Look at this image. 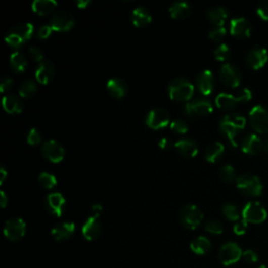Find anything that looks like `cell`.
<instances>
[{"mask_svg": "<svg viewBox=\"0 0 268 268\" xmlns=\"http://www.w3.org/2000/svg\"><path fill=\"white\" fill-rule=\"evenodd\" d=\"M245 125L246 118L242 114L237 112L228 113L219 121L220 131L222 134H225L230 141V144L235 148L238 146L235 140L237 134L245 128Z\"/></svg>", "mask_w": 268, "mask_h": 268, "instance_id": "6da1fadb", "label": "cell"}, {"mask_svg": "<svg viewBox=\"0 0 268 268\" xmlns=\"http://www.w3.org/2000/svg\"><path fill=\"white\" fill-rule=\"evenodd\" d=\"M34 25L29 22L19 23L9 29L6 41L12 48H20L32 38L34 34Z\"/></svg>", "mask_w": 268, "mask_h": 268, "instance_id": "7a4b0ae2", "label": "cell"}, {"mask_svg": "<svg viewBox=\"0 0 268 268\" xmlns=\"http://www.w3.org/2000/svg\"><path fill=\"white\" fill-rule=\"evenodd\" d=\"M194 85L186 78H176L172 80L168 86L170 98L177 102H189L194 94Z\"/></svg>", "mask_w": 268, "mask_h": 268, "instance_id": "3957f363", "label": "cell"}, {"mask_svg": "<svg viewBox=\"0 0 268 268\" xmlns=\"http://www.w3.org/2000/svg\"><path fill=\"white\" fill-rule=\"evenodd\" d=\"M237 188L239 189L244 195L257 197L263 192V184L260 178L252 174H243L237 177Z\"/></svg>", "mask_w": 268, "mask_h": 268, "instance_id": "277c9868", "label": "cell"}, {"mask_svg": "<svg viewBox=\"0 0 268 268\" xmlns=\"http://www.w3.org/2000/svg\"><path fill=\"white\" fill-rule=\"evenodd\" d=\"M248 120L252 129L259 133H268V106L258 104L252 107L248 114Z\"/></svg>", "mask_w": 268, "mask_h": 268, "instance_id": "5b68a950", "label": "cell"}, {"mask_svg": "<svg viewBox=\"0 0 268 268\" xmlns=\"http://www.w3.org/2000/svg\"><path fill=\"white\" fill-rule=\"evenodd\" d=\"M203 219V214L200 208L195 204H187L180 212V221L188 230L197 229Z\"/></svg>", "mask_w": 268, "mask_h": 268, "instance_id": "8992f818", "label": "cell"}, {"mask_svg": "<svg viewBox=\"0 0 268 268\" xmlns=\"http://www.w3.org/2000/svg\"><path fill=\"white\" fill-rule=\"evenodd\" d=\"M242 218L247 223H255L259 225L267 218V211L259 201L247 202L242 210Z\"/></svg>", "mask_w": 268, "mask_h": 268, "instance_id": "52a82bcc", "label": "cell"}, {"mask_svg": "<svg viewBox=\"0 0 268 268\" xmlns=\"http://www.w3.org/2000/svg\"><path fill=\"white\" fill-rule=\"evenodd\" d=\"M243 251L241 247L235 242H227L223 244L218 251V258L220 262L226 265L230 266L232 264L237 263L242 258Z\"/></svg>", "mask_w": 268, "mask_h": 268, "instance_id": "ba28073f", "label": "cell"}, {"mask_svg": "<svg viewBox=\"0 0 268 268\" xmlns=\"http://www.w3.org/2000/svg\"><path fill=\"white\" fill-rule=\"evenodd\" d=\"M214 110L213 103L206 98H197L186 103L185 113L188 116L207 115Z\"/></svg>", "mask_w": 268, "mask_h": 268, "instance_id": "9c48e42d", "label": "cell"}, {"mask_svg": "<svg viewBox=\"0 0 268 268\" xmlns=\"http://www.w3.org/2000/svg\"><path fill=\"white\" fill-rule=\"evenodd\" d=\"M219 78L223 84L231 88L239 86L242 79L239 68L232 63H225L220 67Z\"/></svg>", "mask_w": 268, "mask_h": 268, "instance_id": "30bf717a", "label": "cell"}, {"mask_svg": "<svg viewBox=\"0 0 268 268\" xmlns=\"http://www.w3.org/2000/svg\"><path fill=\"white\" fill-rule=\"evenodd\" d=\"M145 122L149 128L153 130L163 129L170 124V114L162 108H154L148 112Z\"/></svg>", "mask_w": 268, "mask_h": 268, "instance_id": "8fae6325", "label": "cell"}, {"mask_svg": "<svg viewBox=\"0 0 268 268\" xmlns=\"http://www.w3.org/2000/svg\"><path fill=\"white\" fill-rule=\"evenodd\" d=\"M41 152L44 157L53 163L61 162L65 155L63 146L56 140H49L44 142L41 148Z\"/></svg>", "mask_w": 268, "mask_h": 268, "instance_id": "7c38bea8", "label": "cell"}, {"mask_svg": "<svg viewBox=\"0 0 268 268\" xmlns=\"http://www.w3.org/2000/svg\"><path fill=\"white\" fill-rule=\"evenodd\" d=\"M26 225L21 218H12L8 220L4 228V234L10 241H18L25 235Z\"/></svg>", "mask_w": 268, "mask_h": 268, "instance_id": "4fadbf2b", "label": "cell"}, {"mask_svg": "<svg viewBox=\"0 0 268 268\" xmlns=\"http://www.w3.org/2000/svg\"><path fill=\"white\" fill-rule=\"evenodd\" d=\"M50 25L53 31L56 32H67L74 25V19L72 15L66 11H59L51 17Z\"/></svg>", "mask_w": 268, "mask_h": 268, "instance_id": "5bb4252c", "label": "cell"}, {"mask_svg": "<svg viewBox=\"0 0 268 268\" xmlns=\"http://www.w3.org/2000/svg\"><path fill=\"white\" fill-rule=\"evenodd\" d=\"M245 60L247 65L252 69H260L268 61V52L264 48L255 47L247 52Z\"/></svg>", "mask_w": 268, "mask_h": 268, "instance_id": "9a60e30c", "label": "cell"}, {"mask_svg": "<svg viewBox=\"0 0 268 268\" xmlns=\"http://www.w3.org/2000/svg\"><path fill=\"white\" fill-rule=\"evenodd\" d=\"M216 79L214 76V72L210 69H204L198 73L196 77V86L198 91L203 96L211 95L215 88Z\"/></svg>", "mask_w": 268, "mask_h": 268, "instance_id": "2e32d148", "label": "cell"}, {"mask_svg": "<svg viewBox=\"0 0 268 268\" xmlns=\"http://www.w3.org/2000/svg\"><path fill=\"white\" fill-rule=\"evenodd\" d=\"M240 147L244 153L255 155L262 151L263 141L256 133H247L241 139Z\"/></svg>", "mask_w": 268, "mask_h": 268, "instance_id": "e0dca14e", "label": "cell"}, {"mask_svg": "<svg viewBox=\"0 0 268 268\" xmlns=\"http://www.w3.org/2000/svg\"><path fill=\"white\" fill-rule=\"evenodd\" d=\"M251 24L244 17H235L231 20L230 32L233 36L239 39H246L251 34Z\"/></svg>", "mask_w": 268, "mask_h": 268, "instance_id": "ac0fdd59", "label": "cell"}, {"mask_svg": "<svg viewBox=\"0 0 268 268\" xmlns=\"http://www.w3.org/2000/svg\"><path fill=\"white\" fill-rule=\"evenodd\" d=\"M46 207L49 213H51L54 216L60 217L63 213V206L65 204V198L64 196L59 192H54L49 194L44 201Z\"/></svg>", "mask_w": 268, "mask_h": 268, "instance_id": "d6986e66", "label": "cell"}, {"mask_svg": "<svg viewBox=\"0 0 268 268\" xmlns=\"http://www.w3.org/2000/svg\"><path fill=\"white\" fill-rule=\"evenodd\" d=\"M55 76V66L52 61L43 60L36 68L35 77L38 83L42 85H48Z\"/></svg>", "mask_w": 268, "mask_h": 268, "instance_id": "ffe728a7", "label": "cell"}, {"mask_svg": "<svg viewBox=\"0 0 268 268\" xmlns=\"http://www.w3.org/2000/svg\"><path fill=\"white\" fill-rule=\"evenodd\" d=\"M102 233V227L99 221V217L91 216L89 217L82 227V234L85 239L88 241H93L98 239Z\"/></svg>", "mask_w": 268, "mask_h": 268, "instance_id": "44dd1931", "label": "cell"}, {"mask_svg": "<svg viewBox=\"0 0 268 268\" xmlns=\"http://www.w3.org/2000/svg\"><path fill=\"white\" fill-rule=\"evenodd\" d=\"M174 147L176 148L178 153L185 157H194L198 153V146L196 142L190 138H184L178 140L174 144Z\"/></svg>", "mask_w": 268, "mask_h": 268, "instance_id": "7402d4cb", "label": "cell"}, {"mask_svg": "<svg viewBox=\"0 0 268 268\" xmlns=\"http://www.w3.org/2000/svg\"><path fill=\"white\" fill-rule=\"evenodd\" d=\"M74 230H76V226H74L73 222L64 221L59 223V225H57L52 230V236L57 241H64L69 239V238L73 235Z\"/></svg>", "mask_w": 268, "mask_h": 268, "instance_id": "603a6c76", "label": "cell"}, {"mask_svg": "<svg viewBox=\"0 0 268 268\" xmlns=\"http://www.w3.org/2000/svg\"><path fill=\"white\" fill-rule=\"evenodd\" d=\"M130 19L134 26L143 27L152 21V15L148 9L144 7H138L132 11Z\"/></svg>", "mask_w": 268, "mask_h": 268, "instance_id": "cb8c5ba5", "label": "cell"}, {"mask_svg": "<svg viewBox=\"0 0 268 268\" xmlns=\"http://www.w3.org/2000/svg\"><path fill=\"white\" fill-rule=\"evenodd\" d=\"M206 16L214 25L223 26L229 17V12L225 7H214L207 10Z\"/></svg>", "mask_w": 268, "mask_h": 268, "instance_id": "d4e9b609", "label": "cell"}, {"mask_svg": "<svg viewBox=\"0 0 268 268\" xmlns=\"http://www.w3.org/2000/svg\"><path fill=\"white\" fill-rule=\"evenodd\" d=\"M107 91L115 99H122L128 93L126 82L120 78H113L107 82Z\"/></svg>", "mask_w": 268, "mask_h": 268, "instance_id": "484cf974", "label": "cell"}, {"mask_svg": "<svg viewBox=\"0 0 268 268\" xmlns=\"http://www.w3.org/2000/svg\"><path fill=\"white\" fill-rule=\"evenodd\" d=\"M3 106L6 112L16 114L22 111L23 103L16 95H7L3 98Z\"/></svg>", "mask_w": 268, "mask_h": 268, "instance_id": "4316f807", "label": "cell"}, {"mask_svg": "<svg viewBox=\"0 0 268 268\" xmlns=\"http://www.w3.org/2000/svg\"><path fill=\"white\" fill-rule=\"evenodd\" d=\"M215 103L217 107L222 110H232L237 106L238 103H240V100L237 95L221 93L216 97Z\"/></svg>", "mask_w": 268, "mask_h": 268, "instance_id": "83f0119b", "label": "cell"}, {"mask_svg": "<svg viewBox=\"0 0 268 268\" xmlns=\"http://www.w3.org/2000/svg\"><path fill=\"white\" fill-rule=\"evenodd\" d=\"M191 11L190 4L184 0L173 3L169 8V13L173 19H185L191 14Z\"/></svg>", "mask_w": 268, "mask_h": 268, "instance_id": "f1b7e54d", "label": "cell"}, {"mask_svg": "<svg viewBox=\"0 0 268 268\" xmlns=\"http://www.w3.org/2000/svg\"><path fill=\"white\" fill-rule=\"evenodd\" d=\"M226 147L220 142H214L206 147L205 159L208 162H217L225 154Z\"/></svg>", "mask_w": 268, "mask_h": 268, "instance_id": "f546056e", "label": "cell"}, {"mask_svg": "<svg viewBox=\"0 0 268 268\" xmlns=\"http://www.w3.org/2000/svg\"><path fill=\"white\" fill-rule=\"evenodd\" d=\"M211 247H212L211 241L204 236H199L195 238V239L190 243L191 250L194 252V254L199 256L207 254V252L211 250Z\"/></svg>", "mask_w": 268, "mask_h": 268, "instance_id": "4dcf8cb0", "label": "cell"}, {"mask_svg": "<svg viewBox=\"0 0 268 268\" xmlns=\"http://www.w3.org/2000/svg\"><path fill=\"white\" fill-rule=\"evenodd\" d=\"M58 6L55 0H35L32 5L33 11L41 16H47L51 14Z\"/></svg>", "mask_w": 268, "mask_h": 268, "instance_id": "1f68e13d", "label": "cell"}, {"mask_svg": "<svg viewBox=\"0 0 268 268\" xmlns=\"http://www.w3.org/2000/svg\"><path fill=\"white\" fill-rule=\"evenodd\" d=\"M10 65L12 69L16 72H23L26 69L27 61L22 52H14L10 57Z\"/></svg>", "mask_w": 268, "mask_h": 268, "instance_id": "d6a6232c", "label": "cell"}, {"mask_svg": "<svg viewBox=\"0 0 268 268\" xmlns=\"http://www.w3.org/2000/svg\"><path fill=\"white\" fill-rule=\"evenodd\" d=\"M37 84L32 81V80H27V81H24L20 86H19V96L24 98V99H27V98H31L33 97L36 93H37Z\"/></svg>", "mask_w": 268, "mask_h": 268, "instance_id": "836d02e7", "label": "cell"}, {"mask_svg": "<svg viewBox=\"0 0 268 268\" xmlns=\"http://www.w3.org/2000/svg\"><path fill=\"white\" fill-rule=\"evenodd\" d=\"M222 213L227 219L230 221H239L240 219V212L239 208L237 207L234 203H226L222 206Z\"/></svg>", "mask_w": 268, "mask_h": 268, "instance_id": "e575fe53", "label": "cell"}, {"mask_svg": "<svg viewBox=\"0 0 268 268\" xmlns=\"http://www.w3.org/2000/svg\"><path fill=\"white\" fill-rule=\"evenodd\" d=\"M38 182L43 188L53 189L57 185V178L49 172H42L38 177Z\"/></svg>", "mask_w": 268, "mask_h": 268, "instance_id": "d590c367", "label": "cell"}, {"mask_svg": "<svg viewBox=\"0 0 268 268\" xmlns=\"http://www.w3.org/2000/svg\"><path fill=\"white\" fill-rule=\"evenodd\" d=\"M219 175H220L221 180L227 182V183H232L235 180H237L236 171H235L234 167L231 166V165L222 166L221 169H220V171H219Z\"/></svg>", "mask_w": 268, "mask_h": 268, "instance_id": "8d00e7d4", "label": "cell"}, {"mask_svg": "<svg viewBox=\"0 0 268 268\" xmlns=\"http://www.w3.org/2000/svg\"><path fill=\"white\" fill-rule=\"evenodd\" d=\"M215 58L219 61H226L231 56V49L227 43H221L214 51Z\"/></svg>", "mask_w": 268, "mask_h": 268, "instance_id": "74e56055", "label": "cell"}, {"mask_svg": "<svg viewBox=\"0 0 268 268\" xmlns=\"http://www.w3.org/2000/svg\"><path fill=\"white\" fill-rule=\"evenodd\" d=\"M204 229L207 233L213 234V235H220L223 233V226L217 220L206 221Z\"/></svg>", "mask_w": 268, "mask_h": 268, "instance_id": "f35d334b", "label": "cell"}, {"mask_svg": "<svg viewBox=\"0 0 268 268\" xmlns=\"http://www.w3.org/2000/svg\"><path fill=\"white\" fill-rule=\"evenodd\" d=\"M170 127L174 132L180 134H185L189 130L188 123L185 120H183V118H176V120L172 121Z\"/></svg>", "mask_w": 268, "mask_h": 268, "instance_id": "ab89813d", "label": "cell"}, {"mask_svg": "<svg viewBox=\"0 0 268 268\" xmlns=\"http://www.w3.org/2000/svg\"><path fill=\"white\" fill-rule=\"evenodd\" d=\"M41 141H42V137H41V133L38 129L32 128L31 130H29L27 137H26V142L28 145L37 146L41 143Z\"/></svg>", "mask_w": 268, "mask_h": 268, "instance_id": "60d3db41", "label": "cell"}, {"mask_svg": "<svg viewBox=\"0 0 268 268\" xmlns=\"http://www.w3.org/2000/svg\"><path fill=\"white\" fill-rule=\"evenodd\" d=\"M227 35V28L225 26H215L212 28L210 33H208V37H210L214 41H221Z\"/></svg>", "mask_w": 268, "mask_h": 268, "instance_id": "b9f144b4", "label": "cell"}, {"mask_svg": "<svg viewBox=\"0 0 268 268\" xmlns=\"http://www.w3.org/2000/svg\"><path fill=\"white\" fill-rule=\"evenodd\" d=\"M242 259L248 264H254L259 261V256L256 251L251 250V249H247L243 251Z\"/></svg>", "mask_w": 268, "mask_h": 268, "instance_id": "7bdbcfd3", "label": "cell"}, {"mask_svg": "<svg viewBox=\"0 0 268 268\" xmlns=\"http://www.w3.org/2000/svg\"><path fill=\"white\" fill-rule=\"evenodd\" d=\"M257 14L263 20L268 21V0H263L257 8Z\"/></svg>", "mask_w": 268, "mask_h": 268, "instance_id": "ee69618b", "label": "cell"}, {"mask_svg": "<svg viewBox=\"0 0 268 268\" xmlns=\"http://www.w3.org/2000/svg\"><path fill=\"white\" fill-rule=\"evenodd\" d=\"M247 228H248V223L242 219V220H239L235 223L233 230H234V233L236 235L241 236V235H244L246 233Z\"/></svg>", "mask_w": 268, "mask_h": 268, "instance_id": "f6af8a7d", "label": "cell"}, {"mask_svg": "<svg viewBox=\"0 0 268 268\" xmlns=\"http://www.w3.org/2000/svg\"><path fill=\"white\" fill-rule=\"evenodd\" d=\"M52 32H53V28L51 25H42L38 29L37 36L40 39H47L52 35Z\"/></svg>", "mask_w": 268, "mask_h": 268, "instance_id": "bcb514c9", "label": "cell"}, {"mask_svg": "<svg viewBox=\"0 0 268 268\" xmlns=\"http://www.w3.org/2000/svg\"><path fill=\"white\" fill-rule=\"evenodd\" d=\"M29 55L33 58V60L39 63L43 61V52L38 47H32L29 49Z\"/></svg>", "mask_w": 268, "mask_h": 268, "instance_id": "7dc6e473", "label": "cell"}, {"mask_svg": "<svg viewBox=\"0 0 268 268\" xmlns=\"http://www.w3.org/2000/svg\"><path fill=\"white\" fill-rule=\"evenodd\" d=\"M238 98H239L240 102H248L251 98H252V94L251 91L248 88H242L240 89L239 92L237 94Z\"/></svg>", "mask_w": 268, "mask_h": 268, "instance_id": "c3c4849f", "label": "cell"}, {"mask_svg": "<svg viewBox=\"0 0 268 268\" xmlns=\"http://www.w3.org/2000/svg\"><path fill=\"white\" fill-rule=\"evenodd\" d=\"M13 85V80L8 77V76H5L2 78V82H0V92L2 93H5L7 91H9V89H11Z\"/></svg>", "mask_w": 268, "mask_h": 268, "instance_id": "681fc988", "label": "cell"}, {"mask_svg": "<svg viewBox=\"0 0 268 268\" xmlns=\"http://www.w3.org/2000/svg\"><path fill=\"white\" fill-rule=\"evenodd\" d=\"M158 146L159 148L162 149V150H169V149H171L174 146V144L169 138L165 137V138H161L158 141Z\"/></svg>", "mask_w": 268, "mask_h": 268, "instance_id": "f907efd6", "label": "cell"}, {"mask_svg": "<svg viewBox=\"0 0 268 268\" xmlns=\"http://www.w3.org/2000/svg\"><path fill=\"white\" fill-rule=\"evenodd\" d=\"M8 202H9V198L7 197L6 193L4 191H2L0 192V205H2V207H6Z\"/></svg>", "mask_w": 268, "mask_h": 268, "instance_id": "816d5d0a", "label": "cell"}, {"mask_svg": "<svg viewBox=\"0 0 268 268\" xmlns=\"http://www.w3.org/2000/svg\"><path fill=\"white\" fill-rule=\"evenodd\" d=\"M91 0H78V2H76L74 4H76V6L79 8V9H86L89 5H91Z\"/></svg>", "mask_w": 268, "mask_h": 268, "instance_id": "f5cc1de1", "label": "cell"}, {"mask_svg": "<svg viewBox=\"0 0 268 268\" xmlns=\"http://www.w3.org/2000/svg\"><path fill=\"white\" fill-rule=\"evenodd\" d=\"M92 210H93V212H94V216H97V217H99V215L101 214V212H102V210H103V206L100 204V203H95V204H93V206H92Z\"/></svg>", "mask_w": 268, "mask_h": 268, "instance_id": "db71d44e", "label": "cell"}, {"mask_svg": "<svg viewBox=\"0 0 268 268\" xmlns=\"http://www.w3.org/2000/svg\"><path fill=\"white\" fill-rule=\"evenodd\" d=\"M7 175H8V172H7L6 168L4 166H2V168H0V184L2 185L5 183Z\"/></svg>", "mask_w": 268, "mask_h": 268, "instance_id": "11a10c76", "label": "cell"}, {"mask_svg": "<svg viewBox=\"0 0 268 268\" xmlns=\"http://www.w3.org/2000/svg\"><path fill=\"white\" fill-rule=\"evenodd\" d=\"M262 151L268 155V138L263 142V149H262Z\"/></svg>", "mask_w": 268, "mask_h": 268, "instance_id": "9f6ffc18", "label": "cell"}, {"mask_svg": "<svg viewBox=\"0 0 268 268\" xmlns=\"http://www.w3.org/2000/svg\"><path fill=\"white\" fill-rule=\"evenodd\" d=\"M258 268H268L267 266H265V265H260Z\"/></svg>", "mask_w": 268, "mask_h": 268, "instance_id": "6f0895ef", "label": "cell"}]
</instances>
